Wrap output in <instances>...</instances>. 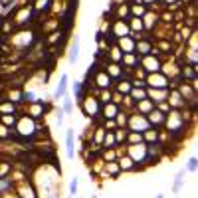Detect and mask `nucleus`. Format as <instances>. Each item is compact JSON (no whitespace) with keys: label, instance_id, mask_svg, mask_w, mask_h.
Instances as JSON below:
<instances>
[{"label":"nucleus","instance_id":"obj_1","mask_svg":"<svg viewBox=\"0 0 198 198\" xmlns=\"http://www.w3.org/2000/svg\"><path fill=\"white\" fill-rule=\"evenodd\" d=\"M66 89H68V75L64 73L61 79H59V83H57V89H55V99L64 97V95H66Z\"/></svg>","mask_w":198,"mask_h":198},{"label":"nucleus","instance_id":"obj_2","mask_svg":"<svg viewBox=\"0 0 198 198\" xmlns=\"http://www.w3.org/2000/svg\"><path fill=\"white\" fill-rule=\"evenodd\" d=\"M77 57H79V38L75 36V40H73V46H72V52H70V61H72V64H75V61H77Z\"/></svg>","mask_w":198,"mask_h":198},{"label":"nucleus","instance_id":"obj_3","mask_svg":"<svg viewBox=\"0 0 198 198\" xmlns=\"http://www.w3.org/2000/svg\"><path fill=\"white\" fill-rule=\"evenodd\" d=\"M66 141H68V159H73V133L72 131H68Z\"/></svg>","mask_w":198,"mask_h":198},{"label":"nucleus","instance_id":"obj_4","mask_svg":"<svg viewBox=\"0 0 198 198\" xmlns=\"http://www.w3.org/2000/svg\"><path fill=\"white\" fill-rule=\"evenodd\" d=\"M184 172H186V170H180L178 174H176L174 186H172V192H178V190H180V186H182V180H184Z\"/></svg>","mask_w":198,"mask_h":198},{"label":"nucleus","instance_id":"obj_5","mask_svg":"<svg viewBox=\"0 0 198 198\" xmlns=\"http://www.w3.org/2000/svg\"><path fill=\"white\" fill-rule=\"evenodd\" d=\"M77 186H79V180L73 178L72 184H70V194H75V192H77Z\"/></svg>","mask_w":198,"mask_h":198},{"label":"nucleus","instance_id":"obj_6","mask_svg":"<svg viewBox=\"0 0 198 198\" xmlns=\"http://www.w3.org/2000/svg\"><path fill=\"white\" fill-rule=\"evenodd\" d=\"M186 168H188V170H196V159H194V157H192V159L188 161V164H186Z\"/></svg>","mask_w":198,"mask_h":198},{"label":"nucleus","instance_id":"obj_7","mask_svg":"<svg viewBox=\"0 0 198 198\" xmlns=\"http://www.w3.org/2000/svg\"><path fill=\"white\" fill-rule=\"evenodd\" d=\"M99 85H109V77H105V75H99Z\"/></svg>","mask_w":198,"mask_h":198},{"label":"nucleus","instance_id":"obj_8","mask_svg":"<svg viewBox=\"0 0 198 198\" xmlns=\"http://www.w3.org/2000/svg\"><path fill=\"white\" fill-rule=\"evenodd\" d=\"M64 109H66L68 113L72 111V99H66V105H64Z\"/></svg>","mask_w":198,"mask_h":198},{"label":"nucleus","instance_id":"obj_9","mask_svg":"<svg viewBox=\"0 0 198 198\" xmlns=\"http://www.w3.org/2000/svg\"><path fill=\"white\" fill-rule=\"evenodd\" d=\"M24 99H28V101H34V93H32V91H28V93L24 95Z\"/></svg>","mask_w":198,"mask_h":198},{"label":"nucleus","instance_id":"obj_10","mask_svg":"<svg viewBox=\"0 0 198 198\" xmlns=\"http://www.w3.org/2000/svg\"><path fill=\"white\" fill-rule=\"evenodd\" d=\"M61 123H64V113L59 111V115H57V125H61Z\"/></svg>","mask_w":198,"mask_h":198},{"label":"nucleus","instance_id":"obj_11","mask_svg":"<svg viewBox=\"0 0 198 198\" xmlns=\"http://www.w3.org/2000/svg\"><path fill=\"white\" fill-rule=\"evenodd\" d=\"M157 198H162V194H159V196H157Z\"/></svg>","mask_w":198,"mask_h":198}]
</instances>
